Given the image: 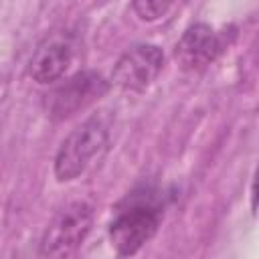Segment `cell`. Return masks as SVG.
I'll return each instance as SVG.
<instances>
[{
	"label": "cell",
	"mask_w": 259,
	"mask_h": 259,
	"mask_svg": "<svg viewBox=\"0 0 259 259\" xmlns=\"http://www.w3.org/2000/svg\"><path fill=\"white\" fill-rule=\"evenodd\" d=\"M109 144V130L101 115H93L75 127L59 146L55 156V176L59 182L75 180L99 158Z\"/></svg>",
	"instance_id": "cell-2"
},
{
	"label": "cell",
	"mask_w": 259,
	"mask_h": 259,
	"mask_svg": "<svg viewBox=\"0 0 259 259\" xmlns=\"http://www.w3.org/2000/svg\"><path fill=\"white\" fill-rule=\"evenodd\" d=\"M170 2H162V0H136L132 4V8L136 10V14L142 18V20H158L160 16H164L168 10H170Z\"/></svg>",
	"instance_id": "cell-8"
},
{
	"label": "cell",
	"mask_w": 259,
	"mask_h": 259,
	"mask_svg": "<svg viewBox=\"0 0 259 259\" xmlns=\"http://www.w3.org/2000/svg\"><path fill=\"white\" fill-rule=\"evenodd\" d=\"M107 89L109 83L99 73L81 71L47 91L42 97V107L47 117H51L53 121H63L99 101L107 93Z\"/></svg>",
	"instance_id": "cell-4"
},
{
	"label": "cell",
	"mask_w": 259,
	"mask_h": 259,
	"mask_svg": "<svg viewBox=\"0 0 259 259\" xmlns=\"http://www.w3.org/2000/svg\"><path fill=\"white\" fill-rule=\"evenodd\" d=\"M73 57H75V45L69 34L65 32L47 34L36 45L30 57L28 73L36 83L51 85L69 71Z\"/></svg>",
	"instance_id": "cell-6"
},
{
	"label": "cell",
	"mask_w": 259,
	"mask_h": 259,
	"mask_svg": "<svg viewBox=\"0 0 259 259\" xmlns=\"http://www.w3.org/2000/svg\"><path fill=\"white\" fill-rule=\"evenodd\" d=\"M221 51H223V40L219 32L204 22H196L182 32L180 40L176 42L174 57L182 69L202 71L219 57Z\"/></svg>",
	"instance_id": "cell-7"
},
{
	"label": "cell",
	"mask_w": 259,
	"mask_h": 259,
	"mask_svg": "<svg viewBox=\"0 0 259 259\" xmlns=\"http://www.w3.org/2000/svg\"><path fill=\"white\" fill-rule=\"evenodd\" d=\"M93 208L85 200L65 204L45 229L38 259H69L91 231Z\"/></svg>",
	"instance_id": "cell-3"
},
{
	"label": "cell",
	"mask_w": 259,
	"mask_h": 259,
	"mask_svg": "<svg viewBox=\"0 0 259 259\" xmlns=\"http://www.w3.org/2000/svg\"><path fill=\"white\" fill-rule=\"evenodd\" d=\"M164 214L162 198L152 188H142L117 206L109 223V241L121 257L138 253L158 231Z\"/></svg>",
	"instance_id": "cell-1"
},
{
	"label": "cell",
	"mask_w": 259,
	"mask_h": 259,
	"mask_svg": "<svg viewBox=\"0 0 259 259\" xmlns=\"http://www.w3.org/2000/svg\"><path fill=\"white\" fill-rule=\"evenodd\" d=\"M164 67V53L150 42L132 45L115 63L111 81L123 91H146Z\"/></svg>",
	"instance_id": "cell-5"
}]
</instances>
